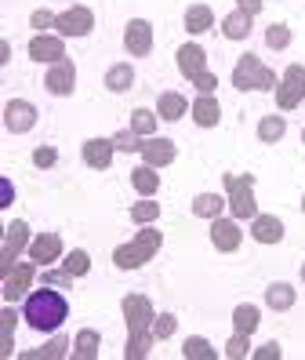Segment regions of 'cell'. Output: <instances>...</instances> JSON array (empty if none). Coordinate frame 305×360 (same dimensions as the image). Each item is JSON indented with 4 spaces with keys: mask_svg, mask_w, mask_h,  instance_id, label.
I'll list each match as a JSON object with an SVG mask.
<instances>
[{
    "mask_svg": "<svg viewBox=\"0 0 305 360\" xmlns=\"http://www.w3.org/2000/svg\"><path fill=\"white\" fill-rule=\"evenodd\" d=\"M120 306H124V321H127V349H124V356L142 360V356H149V346L157 342V338H152V321H157L152 302L145 299V295H127Z\"/></svg>",
    "mask_w": 305,
    "mask_h": 360,
    "instance_id": "obj_1",
    "label": "cell"
},
{
    "mask_svg": "<svg viewBox=\"0 0 305 360\" xmlns=\"http://www.w3.org/2000/svg\"><path fill=\"white\" fill-rule=\"evenodd\" d=\"M22 316H26V324L37 328V331H58L65 324V316H70V306L58 291H51V284L44 291H33L26 306H22Z\"/></svg>",
    "mask_w": 305,
    "mask_h": 360,
    "instance_id": "obj_2",
    "label": "cell"
},
{
    "mask_svg": "<svg viewBox=\"0 0 305 360\" xmlns=\"http://www.w3.org/2000/svg\"><path fill=\"white\" fill-rule=\"evenodd\" d=\"M160 244H164V233L152 229V226H145L131 244H120V248L113 251V262H117L120 269H138V266H145L152 255H157Z\"/></svg>",
    "mask_w": 305,
    "mask_h": 360,
    "instance_id": "obj_3",
    "label": "cell"
},
{
    "mask_svg": "<svg viewBox=\"0 0 305 360\" xmlns=\"http://www.w3.org/2000/svg\"><path fill=\"white\" fill-rule=\"evenodd\" d=\"M233 88L236 91H269V88H276V73L269 66H261L254 55H240L236 70H233Z\"/></svg>",
    "mask_w": 305,
    "mask_h": 360,
    "instance_id": "obj_4",
    "label": "cell"
},
{
    "mask_svg": "<svg viewBox=\"0 0 305 360\" xmlns=\"http://www.w3.org/2000/svg\"><path fill=\"white\" fill-rule=\"evenodd\" d=\"M226 193L233 219H254L258 204H254V175H226Z\"/></svg>",
    "mask_w": 305,
    "mask_h": 360,
    "instance_id": "obj_5",
    "label": "cell"
},
{
    "mask_svg": "<svg viewBox=\"0 0 305 360\" xmlns=\"http://www.w3.org/2000/svg\"><path fill=\"white\" fill-rule=\"evenodd\" d=\"M305 98V66H287L280 88H276V105L280 110H294V105Z\"/></svg>",
    "mask_w": 305,
    "mask_h": 360,
    "instance_id": "obj_6",
    "label": "cell"
},
{
    "mask_svg": "<svg viewBox=\"0 0 305 360\" xmlns=\"http://www.w3.org/2000/svg\"><path fill=\"white\" fill-rule=\"evenodd\" d=\"M91 26H95V15L87 11V8H70V11H62L58 22H55L58 37H87V33H91Z\"/></svg>",
    "mask_w": 305,
    "mask_h": 360,
    "instance_id": "obj_7",
    "label": "cell"
},
{
    "mask_svg": "<svg viewBox=\"0 0 305 360\" xmlns=\"http://www.w3.org/2000/svg\"><path fill=\"white\" fill-rule=\"evenodd\" d=\"M73 84H77V66L70 58L62 62H51L48 77H44V88H48L51 95H73Z\"/></svg>",
    "mask_w": 305,
    "mask_h": 360,
    "instance_id": "obj_8",
    "label": "cell"
},
{
    "mask_svg": "<svg viewBox=\"0 0 305 360\" xmlns=\"http://www.w3.org/2000/svg\"><path fill=\"white\" fill-rule=\"evenodd\" d=\"M30 244V226L26 222H11L8 226V240H4V251H0V273H8L11 266H15V259H18V251Z\"/></svg>",
    "mask_w": 305,
    "mask_h": 360,
    "instance_id": "obj_9",
    "label": "cell"
},
{
    "mask_svg": "<svg viewBox=\"0 0 305 360\" xmlns=\"http://www.w3.org/2000/svg\"><path fill=\"white\" fill-rule=\"evenodd\" d=\"M124 48L131 55H149L152 51V26L145 18H131L127 30H124Z\"/></svg>",
    "mask_w": 305,
    "mask_h": 360,
    "instance_id": "obj_10",
    "label": "cell"
},
{
    "mask_svg": "<svg viewBox=\"0 0 305 360\" xmlns=\"http://www.w3.org/2000/svg\"><path fill=\"white\" fill-rule=\"evenodd\" d=\"M4 124H8V131L22 135V131H30L33 124H37V110L30 102H22V98H11L4 105Z\"/></svg>",
    "mask_w": 305,
    "mask_h": 360,
    "instance_id": "obj_11",
    "label": "cell"
},
{
    "mask_svg": "<svg viewBox=\"0 0 305 360\" xmlns=\"http://www.w3.org/2000/svg\"><path fill=\"white\" fill-rule=\"evenodd\" d=\"M113 150H117V142L113 139H87L84 142V164L87 167H95V172H105L109 164H113Z\"/></svg>",
    "mask_w": 305,
    "mask_h": 360,
    "instance_id": "obj_12",
    "label": "cell"
},
{
    "mask_svg": "<svg viewBox=\"0 0 305 360\" xmlns=\"http://www.w3.org/2000/svg\"><path fill=\"white\" fill-rule=\"evenodd\" d=\"M30 284H33V266H30V262L11 266V269L4 273V299H8V302H18L22 295L30 291Z\"/></svg>",
    "mask_w": 305,
    "mask_h": 360,
    "instance_id": "obj_13",
    "label": "cell"
},
{
    "mask_svg": "<svg viewBox=\"0 0 305 360\" xmlns=\"http://www.w3.org/2000/svg\"><path fill=\"white\" fill-rule=\"evenodd\" d=\"M30 58H37V62H62V58H65L62 37H48V33L33 37V40H30Z\"/></svg>",
    "mask_w": 305,
    "mask_h": 360,
    "instance_id": "obj_14",
    "label": "cell"
},
{
    "mask_svg": "<svg viewBox=\"0 0 305 360\" xmlns=\"http://www.w3.org/2000/svg\"><path fill=\"white\" fill-rule=\"evenodd\" d=\"M240 240H244V233H240V226H236L233 219H214V226H211V244H214L218 251H236Z\"/></svg>",
    "mask_w": 305,
    "mask_h": 360,
    "instance_id": "obj_15",
    "label": "cell"
},
{
    "mask_svg": "<svg viewBox=\"0 0 305 360\" xmlns=\"http://www.w3.org/2000/svg\"><path fill=\"white\" fill-rule=\"evenodd\" d=\"M179 70H182V77H189V80H196L200 73H207V55H204V48H200V44H182V48H179Z\"/></svg>",
    "mask_w": 305,
    "mask_h": 360,
    "instance_id": "obj_16",
    "label": "cell"
},
{
    "mask_svg": "<svg viewBox=\"0 0 305 360\" xmlns=\"http://www.w3.org/2000/svg\"><path fill=\"white\" fill-rule=\"evenodd\" d=\"M142 157H145L149 167H167L179 157V150H174L171 139H149V142H142Z\"/></svg>",
    "mask_w": 305,
    "mask_h": 360,
    "instance_id": "obj_17",
    "label": "cell"
},
{
    "mask_svg": "<svg viewBox=\"0 0 305 360\" xmlns=\"http://www.w3.org/2000/svg\"><path fill=\"white\" fill-rule=\"evenodd\" d=\"M62 255V237L58 233H40L30 240V259L33 262H55Z\"/></svg>",
    "mask_w": 305,
    "mask_h": 360,
    "instance_id": "obj_18",
    "label": "cell"
},
{
    "mask_svg": "<svg viewBox=\"0 0 305 360\" xmlns=\"http://www.w3.org/2000/svg\"><path fill=\"white\" fill-rule=\"evenodd\" d=\"M251 237L258 244H280L283 240V222L276 215H254L251 219Z\"/></svg>",
    "mask_w": 305,
    "mask_h": 360,
    "instance_id": "obj_19",
    "label": "cell"
},
{
    "mask_svg": "<svg viewBox=\"0 0 305 360\" xmlns=\"http://www.w3.org/2000/svg\"><path fill=\"white\" fill-rule=\"evenodd\" d=\"M218 117H222V110H218L214 95H200V98L193 102V120L200 124V128H214Z\"/></svg>",
    "mask_w": 305,
    "mask_h": 360,
    "instance_id": "obj_20",
    "label": "cell"
},
{
    "mask_svg": "<svg viewBox=\"0 0 305 360\" xmlns=\"http://www.w3.org/2000/svg\"><path fill=\"white\" fill-rule=\"evenodd\" d=\"M214 26V11L207 8V4H193L189 11H186V30L196 37V33H207Z\"/></svg>",
    "mask_w": 305,
    "mask_h": 360,
    "instance_id": "obj_21",
    "label": "cell"
},
{
    "mask_svg": "<svg viewBox=\"0 0 305 360\" xmlns=\"http://www.w3.org/2000/svg\"><path fill=\"white\" fill-rule=\"evenodd\" d=\"M186 110H189V102L182 95H174V91H164L160 102H157V113L164 120H179V117H186Z\"/></svg>",
    "mask_w": 305,
    "mask_h": 360,
    "instance_id": "obj_22",
    "label": "cell"
},
{
    "mask_svg": "<svg viewBox=\"0 0 305 360\" xmlns=\"http://www.w3.org/2000/svg\"><path fill=\"white\" fill-rule=\"evenodd\" d=\"M251 18H254V15H247V11L236 8V11L226 18V22H222V33H226L229 40H244V37L251 33Z\"/></svg>",
    "mask_w": 305,
    "mask_h": 360,
    "instance_id": "obj_23",
    "label": "cell"
},
{
    "mask_svg": "<svg viewBox=\"0 0 305 360\" xmlns=\"http://www.w3.org/2000/svg\"><path fill=\"white\" fill-rule=\"evenodd\" d=\"M131 182H135V189L142 197H152L160 189V175H157V167H138V172H131Z\"/></svg>",
    "mask_w": 305,
    "mask_h": 360,
    "instance_id": "obj_24",
    "label": "cell"
},
{
    "mask_svg": "<svg viewBox=\"0 0 305 360\" xmlns=\"http://www.w3.org/2000/svg\"><path fill=\"white\" fill-rule=\"evenodd\" d=\"M222 207H226V200L218 197V193H200L193 200V215H200V219H218L222 215Z\"/></svg>",
    "mask_w": 305,
    "mask_h": 360,
    "instance_id": "obj_25",
    "label": "cell"
},
{
    "mask_svg": "<svg viewBox=\"0 0 305 360\" xmlns=\"http://www.w3.org/2000/svg\"><path fill=\"white\" fill-rule=\"evenodd\" d=\"M98 331H91V328H84L80 335H77V349H73V356L77 360H95L98 356Z\"/></svg>",
    "mask_w": 305,
    "mask_h": 360,
    "instance_id": "obj_26",
    "label": "cell"
},
{
    "mask_svg": "<svg viewBox=\"0 0 305 360\" xmlns=\"http://www.w3.org/2000/svg\"><path fill=\"white\" fill-rule=\"evenodd\" d=\"M266 302H269L276 313L291 309V306H294V288H291V284H269V291H266Z\"/></svg>",
    "mask_w": 305,
    "mask_h": 360,
    "instance_id": "obj_27",
    "label": "cell"
},
{
    "mask_svg": "<svg viewBox=\"0 0 305 360\" xmlns=\"http://www.w3.org/2000/svg\"><path fill=\"white\" fill-rule=\"evenodd\" d=\"M131 84H135V70H131L127 62H120V66H113L105 73V88L109 91H127Z\"/></svg>",
    "mask_w": 305,
    "mask_h": 360,
    "instance_id": "obj_28",
    "label": "cell"
},
{
    "mask_svg": "<svg viewBox=\"0 0 305 360\" xmlns=\"http://www.w3.org/2000/svg\"><path fill=\"white\" fill-rule=\"evenodd\" d=\"M65 349H70V338H55V342H48V346H40V349H30V353H22V360H58V356H65Z\"/></svg>",
    "mask_w": 305,
    "mask_h": 360,
    "instance_id": "obj_29",
    "label": "cell"
},
{
    "mask_svg": "<svg viewBox=\"0 0 305 360\" xmlns=\"http://www.w3.org/2000/svg\"><path fill=\"white\" fill-rule=\"evenodd\" d=\"M258 321H261V316H258L254 306H236V309H233V328H236L240 335H251V331L258 328Z\"/></svg>",
    "mask_w": 305,
    "mask_h": 360,
    "instance_id": "obj_30",
    "label": "cell"
},
{
    "mask_svg": "<svg viewBox=\"0 0 305 360\" xmlns=\"http://www.w3.org/2000/svg\"><path fill=\"white\" fill-rule=\"evenodd\" d=\"M283 131H287V120L283 117H261V124H258V139L261 142H280Z\"/></svg>",
    "mask_w": 305,
    "mask_h": 360,
    "instance_id": "obj_31",
    "label": "cell"
},
{
    "mask_svg": "<svg viewBox=\"0 0 305 360\" xmlns=\"http://www.w3.org/2000/svg\"><path fill=\"white\" fill-rule=\"evenodd\" d=\"M182 356H186V360H214L218 353L211 349V342H207V338H186Z\"/></svg>",
    "mask_w": 305,
    "mask_h": 360,
    "instance_id": "obj_32",
    "label": "cell"
},
{
    "mask_svg": "<svg viewBox=\"0 0 305 360\" xmlns=\"http://www.w3.org/2000/svg\"><path fill=\"white\" fill-rule=\"evenodd\" d=\"M0 324H4V342H0V356H11V353H15V313L4 309V313H0Z\"/></svg>",
    "mask_w": 305,
    "mask_h": 360,
    "instance_id": "obj_33",
    "label": "cell"
},
{
    "mask_svg": "<svg viewBox=\"0 0 305 360\" xmlns=\"http://www.w3.org/2000/svg\"><path fill=\"white\" fill-rule=\"evenodd\" d=\"M131 219H135L138 226H149V222H157L160 219V204H152V200H142L131 207Z\"/></svg>",
    "mask_w": 305,
    "mask_h": 360,
    "instance_id": "obj_34",
    "label": "cell"
},
{
    "mask_svg": "<svg viewBox=\"0 0 305 360\" xmlns=\"http://www.w3.org/2000/svg\"><path fill=\"white\" fill-rule=\"evenodd\" d=\"M131 131L152 135V131H157V117H152L149 110H135V113H131Z\"/></svg>",
    "mask_w": 305,
    "mask_h": 360,
    "instance_id": "obj_35",
    "label": "cell"
},
{
    "mask_svg": "<svg viewBox=\"0 0 305 360\" xmlns=\"http://www.w3.org/2000/svg\"><path fill=\"white\" fill-rule=\"evenodd\" d=\"M65 269L73 273V277H84L87 269H91V255H87V251H70V255H65V262H62Z\"/></svg>",
    "mask_w": 305,
    "mask_h": 360,
    "instance_id": "obj_36",
    "label": "cell"
},
{
    "mask_svg": "<svg viewBox=\"0 0 305 360\" xmlns=\"http://www.w3.org/2000/svg\"><path fill=\"white\" fill-rule=\"evenodd\" d=\"M266 44H269L273 51H280V48H287V44H291V30L283 26V22L269 26V30H266Z\"/></svg>",
    "mask_w": 305,
    "mask_h": 360,
    "instance_id": "obj_37",
    "label": "cell"
},
{
    "mask_svg": "<svg viewBox=\"0 0 305 360\" xmlns=\"http://www.w3.org/2000/svg\"><path fill=\"white\" fill-rule=\"evenodd\" d=\"M179 321H174V313H160L157 321H152V338H171Z\"/></svg>",
    "mask_w": 305,
    "mask_h": 360,
    "instance_id": "obj_38",
    "label": "cell"
},
{
    "mask_svg": "<svg viewBox=\"0 0 305 360\" xmlns=\"http://www.w3.org/2000/svg\"><path fill=\"white\" fill-rule=\"evenodd\" d=\"M113 142H117V150H124V153H142V135L138 131H120Z\"/></svg>",
    "mask_w": 305,
    "mask_h": 360,
    "instance_id": "obj_39",
    "label": "cell"
},
{
    "mask_svg": "<svg viewBox=\"0 0 305 360\" xmlns=\"http://www.w3.org/2000/svg\"><path fill=\"white\" fill-rule=\"evenodd\" d=\"M226 356H229V360H240V356H247V335H240V331H233V338H229V346H226Z\"/></svg>",
    "mask_w": 305,
    "mask_h": 360,
    "instance_id": "obj_40",
    "label": "cell"
},
{
    "mask_svg": "<svg viewBox=\"0 0 305 360\" xmlns=\"http://www.w3.org/2000/svg\"><path fill=\"white\" fill-rule=\"evenodd\" d=\"M70 281H73V273L65 269V266H62V269H48V273H44V284H51V288H55V284H58V288H70Z\"/></svg>",
    "mask_w": 305,
    "mask_h": 360,
    "instance_id": "obj_41",
    "label": "cell"
},
{
    "mask_svg": "<svg viewBox=\"0 0 305 360\" xmlns=\"http://www.w3.org/2000/svg\"><path fill=\"white\" fill-rule=\"evenodd\" d=\"M55 157H58V153L51 150V146H40V150L33 153V164H37V167H51V164H55Z\"/></svg>",
    "mask_w": 305,
    "mask_h": 360,
    "instance_id": "obj_42",
    "label": "cell"
},
{
    "mask_svg": "<svg viewBox=\"0 0 305 360\" xmlns=\"http://www.w3.org/2000/svg\"><path fill=\"white\" fill-rule=\"evenodd\" d=\"M280 356H283V349L276 342H266L261 349H254V360H280Z\"/></svg>",
    "mask_w": 305,
    "mask_h": 360,
    "instance_id": "obj_43",
    "label": "cell"
},
{
    "mask_svg": "<svg viewBox=\"0 0 305 360\" xmlns=\"http://www.w3.org/2000/svg\"><path fill=\"white\" fill-rule=\"evenodd\" d=\"M58 22V15H51V11H33V30H48V26H55Z\"/></svg>",
    "mask_w": 305,
    "mask_h": 360,
    "instance_id": "obj_44",
    "label": "cell"
},
{
    "mask_svg": "<svg viewBox=\"0 0 305 360\" xmlns=\"http://www.w3.org/2000/svg\"><path fill=\"white\" fill-rule=\"evenodd\" d=\"M193 84H196V88H200V95H211L218 80H214V73H200V77H196Z\"/></svg>",
    "mask_w": 305,
    "mask_h": 360,
    "instance_id": "obj_45",
    "label": "cell"
},
{
    "mask_svg": "<svg viewBox=\"0 0 305 360\" xmlns=\"http://www.w3.org/2000/svg\"><path fill=\"white\" fill-rule=\"evenodd\" d=\"M240 11H247V15H258V11H261V0H240Z\"/></svg>",
    "mask_w": 305,
    "mask_h": 360,
    "instance_id": "obj_46",
    "label": "cell"
},
{
    "mask_svg": "<svg viewBox=\"0 0 305 360\" xmlns=\"http://www.w3.org/2000/svg\"><path fill=\"white\" fill-rule=\"evenodd\" d=\"M301 281H305V266H301Z\"/></svg>",
    "mask_w": 305,
    "mask_h": 360,
    "instance_id": "obj_47",
    "label": "cell"
},
{
    "mask_svg": "<svg viewBox=\"0 0 305 360\" xmlns=\"http://www.w3.org/2000/svg\"><path fill=\"white\" fill-rule=\"evenodd\" d=\"M301 211H305V200H301Z\"/></svg>",
    "mask_w": 305,
    "mask_h": 360,
    "instance_id": "obj_48",
    "label": "cell"
},
{
    "mask_svg": "<svg viewBox=\"0 0 305 360\" xmlns=\"http://www.w3.org/2000/svg\"><path fill=\"white\" fill-rule=\"evenodd\" d=\"M301 139H305V131H301Z\"/></svg>",
    "mask_w": 305,
    "mask_h": 360,
    "instance_id": "obj_49",
    "label": "cell"
}]
</instances>
